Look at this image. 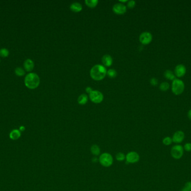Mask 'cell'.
I'll return each instance as SVG.
<instances>
[{
  "mask_svg": "<svg viewBox=\"0 0 191 191\" xmlns=\"http://www.w3.org/2000/svg\"><path fill=\"white\" fill-rule=\"evenodd\" d=\"M107 74V70L105 66L101 65H96L90 71V76L96 81L103 80Z\"/></svg>",
  "mask_w": 191,
  "mask_h": 191,
  "instance_id": "1",
  "label": "cell"
},
{
  "mask_svg": "<svg viewBox=\"0 0 191 191\" xmlns=\"http://www.w3.org/2000/svg\"><path fill=\"white\" fill-rule=\"evenodd\" d=\"M25 84L27 88L34 89L38 87L40 84V78L35 74L31 72L28 74L25 77Z\"/></svg>",
  "mask_w": 191,
  "mask_h": 191,
  "instance_id": "2",
  "label": "cell"
},
{
  "mask_svg": "<svg viewBox=\"0 0 191 191\" xmlns=\"http://www.w3.org/2000/svg\"><path fill=\"white\" fill-rule=\"evenodd\" d=\"M185 88L183 81L179 79H175L172 81V91L174 94L179 96L183 92Z\"/></svg>",
  "mask_w": 191,
  "mask_h": 191,
  "instance_id": "3",
  "label": "cell"
},
{
  "mask_svg": "<svg viewBox=\"0 0 191 191\" xmlns=\"http://www.w3.org/2000/svg\"><path fill=\"white\" fill-rule=\"evenodd\" d=\"M99 161L101 165L105 167H110L114 163V159L112 156L107 152H105L100 155Z\"/></svg>",
  "mask_w": 191,
  "mask_h": 191,
  "instance_id": "4",
  "label": "cell"
},
{
  "mask_svg": "<svg viewBox=\"0 0 191 191\" xmlns=\"http://www.w3.org/2000/svg\"><path fill=\"white\" fill-rule=\"evenodd\" d=\"M183 146L180 145H176L171 149L170 154L174 159L178 160L182 158L184 154Z\"/></svg>",
  "mask_w": 191,
  "mask_h": 191,
  "instance_id": "5",
  "label": "cell"
},
{
  "mask_svg": "<svg viewBox=\"0 0 191 191\" xmlns=\"http://www.w3.org/2000/svg\"><path fill=\"white\" fill-rule=\"evenodd\" d=\"M89 97L92 102L96 104L101 103L103 100V95L102 93L98 90H93L89 94Z\"/></svg>",
  "mask_w": 191,
  "mask_h": 191,
  "instance_id": "6",
  "label": "cell"
},
{
  "mask_svg": "<svg viewBox=\"0 0 191 191\" xmlns=\"http://www.w3.org/2000/svg\"><path fill=\"white\" fill-rule=\"evenodd\" d=\"M126 163L130 164L136 163L139 161L140 156L138 152L135 151H131L126 155L125 159Z\"/></svg>",
  "mask_w": 191,
  "mask_h": 191,
  "instance_id": "7",
  "label": "cell"
},
{
  "mask_svg": "<svg viewBox=\"0 0 191 191\" xmlns=\"http://www.w3.org/2000/svg\"><path fill=\"white\" fill-rule=\"evenodd\" d=\"M153 39L152 34L147 32H145L140 35L139 41L140 43L143 45H147L150 44Z\"/></svg>",
  "mask_w": 191,
  "mask_h": 191,
  "instance_id": "8",
  "label": "cell"
},
{
  "mask_svg": "<svg viewBox=\"0 0 191 191\" xmlns=\"http://www.w3.org/2000/svg\"><path fill=\"white\" fill-rule=\"evenodd\" d=\"M186 71H187V69L186 66L182 64H180V65H178L175 67L174 73L176 76L178 78H180V77H183L185 75V74L186 73Z\"/></svg>",
  "mask_w": 191,
  "mask_h": 191,
  "instance_id": "9",
  "label": "cell"
},
{
  "mask_svg": "<svg viewBox=\"0 0 191 191\" xmlns=\"http://www.w3.org/2000/svg\"><path fill=\"white\" fill-rule=\"evenodd\" d=\"M185 138V134L182 131H177L173 134L172 137V140L173 142L174 143H180L183 142L184 139Z\"/></svg>",
  "mask_w": 191,
  "mask_h": 191,
  "instance_id": "10",
  "label": "cell"
},
{
  "mask_svg": "<svg viewBox=\"0 0 191 191\" xmlns=\"http://www.w3.org/2000/svg\"><path fill=\"white\" fill-rule=\"evenodd\" d=\"M113 11L118 15H122L126 12V6L125 5L121 3L116 4L113 6Z\"/></svg>",
  "mask_w": 191,
  "mask_h": 191,
  "instance_id": "11",
  "label": "cell"
},
{
  "mask_svg": "<svg viewBox=\"0 0 191 191\" xmlns=\"http://www.w3.org/2000/svg\"><path fill=\"white\" fill-rule=\"evenodd\" d=\"M24 67L26 71L30 72L33 70L34 63L31 59H27L24 63Z\"/></svg>",
  "mask_w": 191,
  "mask_h": 191,
  "instance_id": "12",
  "label": "cell"
},
{
  "mask_svg": "<svg viewBox=\"0 0 191 191\" xmlns=\"http://www.w3.org/2000/svg\"><path fill=\"white\" fill-rule=\"evenodd\" d=\"M102 62L105 66H111L112 65L113 59L111 55H105L102 58Z\"/></svg>",
  "mask_w": 191,
  "mask_h": 191,
  "instance_id": "13",
  "label": "cell"
},
{
  "mask_svg": "<svg viewBox=\"0 0 191 191\" xmlns=\"http://www.w3.org/2000/svg\"><path fill=\"white\" fill-rule=\"evenodd\" d=\"M21 136V133L19 131V129H15L11 131V132L10 133V135H9L10 139L12 140H18Z\"/></svg>",
  "mask_w": 191,
  "mask_h": 191,
  "instance_id": "14",
  "label": "cell"
},
{
  "mask_svg": "<svg viewBox=\"0 0 191 191\" xmlns=\"http://www.w3.org/2000/svg\"><path fill=\"white\" fill-rule=\"evenodd\" d=\"M70 9L74 12H79L82 10V6L80 3L74 2L70 5Z\"/></svg>",
  "mask_w": 191,
  "mask_h": 191,
  "instance_id": "15",
  "label": "cell"
},
{
  "mask_svg": "<svg viewBox=\"0 0 191 191\" xmlns=\"http://www.w3.org/2000/svg\"><path fill=\"white\" fill-rule=\"evenodd\" d=\"M164 76L167 79L171 80V81H173L176 79L175 75L173 73V71H172L170 70L165 71V72L164 74Z\"/></svg>",
  "mask_w": 191,
  "mask_h": 191,
  "instance_id": "16",
  "label": "cell"
},
{
  "mask_svg": "<svg viewBox=\"0 0 191 191\" xmlns=\"http://www.w3.org/2000/svg\"><path fill=\"white\" fill-rule=\"evenodd\" d=\"M88 102V96L85 94H81L78 98V103L80 105H85Z\"/></svg>",
  "mask_w": 191,
  "mask_h": 191,
  "instance_id": "17",
  "label": "cell"
},
{
  "mask_svg": "<svg viewBox=\"0 0 191 191\" xmlns=\"http://www.w3.org/2000/svg\"><path fill=\"white\" fill-rule=\"evenodd\" d=\"M91 152H92V154L95 156H98L100 154L101 152L100 148L97 145H93L91 147Z\"/></svg>",
  "mask_w": 191,
  "mask_h": 191,
  "instance_id": "18",
  "label": "cell"
},
{
  "mask_svg": "<svg viewBox=\"0 0 191 191\" xmlns=\"http://www.w3.org/2000/svg\"><path fill=\"white\" fill-rule=\"evenodd\" d=\"M99 3L98 0H86L85 4L89 8H94Z\"/></svg>",
  "mask_w": 191,
  "mask_h": 191,
  "instance_id": "19",
  "label": "cell"
},
{
  "mask_svg": "<svg viewBox=\"0 0 191 191\" xmlns=\"http://www.w3.org/2000/svg\"><path fill=\"white\" fill-rule=\"evenodd\" d=\"M169 84L167 82H163L159 86V89L160 90H162L163 92H166L169 89Z\"/></svg>",
  "mask_w": 191,
  "mask_h": 191,
  "instance_id": "20",
  "label": "cell"
},
{
  "mask_svg": "<svg viewBox=\"0 0 191 191\" xmlns=\"http://www.w3.org/2000/svg\"><path fill=\"white\" fill-rule=\"evenodd\" d=\"M117 72L114 69H110L108 71H107V75L110 78H115L117 76Z\"/></svg>",
  "mask_w": 191,
  "mask_h": 191,
  "instance_id": "21",
  "label": "cell"
},
{
  "mask_svg": "<svg viewBox=\"0 0 191 191\" xmlns=\"http://www.w3.org/2000/svg\"><path fill=\"white\" fill-rule=\"evenodd\" d=\"M162 142H163V143L165 146H169L173 142V140L171 137L167 136V137H165V138L163 139Z\"/></svg>",
  "mask_w": 191,
  "mask_h": 191,
  "instance_id": "22",
  "label": "cell"
},
{
  "mask_svg": "<svg viewBox=\"0 0 191 191\" xmlns=\"http://www.w3.org/2000/svg\"><path fill=\"white\" fill-rule=\"evenodd\" d=\"M116 159L118 162H122L125 160L126 155L124 153L120 152L116 155Z\"/></svg>",
  "mask_w": 191,
  "mask_h": 191,
  "instance_id": "23",
  "label": "cell"
},
{
  "mask_svg": "<svg viewBox=\"0 0 191 191\" xmlns=\"http://www.w3.org/2000/svg\"><path fill=\"white\" fill-rule=\"evenodd\" d=\"M15 74L18 76H22L25 75V71L21 67H17L15 70Z\"/></svg>",
  "mask_w": 191,
  "mask_h": 191,
  "instance_id": "24",
  "label": "cell"
},
{
  "mask_svg": "<svg viewBox=\"0 0 191 191\" xmlns=\"http://www.w3.org/2000/svg\"><path fill=\"white\" fill-rule=\"evenodd\" d=\"M9 55V51L6 48H1L0 49V55L3 57H6Z\"/></svg>",
  "mask_w": 191,
  "mask_h": 191,
  "instance_id": "25",
  "label": "cell"
},
{
  "mask_svg": "<svg viewBox=\"0 0 191 191\" xmlns=\"http://www.w3.org/2000/svg\"><path fill=\"white\" fill-rule=\"evenodd\" d=\"M184 150L187 152H191V143L188 142L186 143L183 146Z\"/></svg>",
  "mask_w": 191,
  "mask_h": 191,
  "instance_id": "26",
  "label": "cell"
},
{
  "mask_svg": "<svg viewBox=\"0 0 191 191\" xmlns=\"http://www.w3.org/2000/svg\"><path fill=\"white\" fill-rule=\"evenodd\" d=\"M135 4H136V3H135V1H132V0L129 1L128 3V7L129 8H133L135 6Z\"/></svg>",
  "mask_w": 191,
  "mask_h": 191,
  "instance_id": "27",
  "label": "cell"
},
{
  "mask_svg": "<svg viewBox=\"0 0 191 191\" xmlns=\"http://www.w3.org/2000/svg\"><path fill=\"white\" fill-rule=\"evenodd\" d=\"M151 85L153 86H156L158 84V80L156 78H152L150 81Z\"/></svg>",
  "mask_w": 191,
  "mask_h": 191,
  "instance_id": "28",
  "label": "cell"
},
{
  "mask_svg": "<svg viewBox=\"0 0 191 191\" xmlns=\"http://www.w3.org/2000/svg\"><path fill=\"white\" fill-rule=\"evenodd\" d=\"M184 188L191 191V182H187L184 185Z\"/></svg>",
  "mask_w": 191,
  "mask_h": 191,
  "instance_id": "29",
  "label": "cell"
},
{
  "mask_svg": "<svg viewBox=\"0 0 191 191\" xmlns=\"http://www.w3.org/2000/svg\"><path fill=\"white\" fill-rule=\"evenodd\" d=\"M93 90H92V89L91 88H90V87H87V88H86V92H87V93H88L89 94L92 92Z\"/></svg>",
  "mask_w": 191,
  "mask_h": 191,
  "instance_id": "30",
  "label": "cell"
},
{
  "mask_svg": "<svg viewBox=\"0 0 191 191\" xmlns=\"http://www.w3.org/2000/svg\"><path fill=\"white\" fill-rule=\"evenodd\" d=\"M25 130V127H24V126H20V129H19V131L21 132H23V131H24Z\"/></svg>",
  "mask_w": 191,
  "mask_h": 191,
  "instance_id": "31",
  "label": "cell"
},
{
  "mask_svg": "<svg viewBox=\"0 0 191 191\" xmlns=\"http://www.w3.org/2000/svg\"><path fill=\"white\" fill-rule=\"evenodd\" d=\"M187 116L188 118H189V119H190V120H191V109H190V110L188 111V112Z\"/></svg>",
  "mask_w": 191,
  "mask_h": 191,
  "instance_id": "32",
  "label": "cell"
},
{
  "mask_svg": "<svg viewBox=\"0 0 191 191\" xmlns=\"http://www.w3.org/2000/svg\"><path fill=\"white\" fill-rule=\"evenodd\" d=\"M182 191H189V190H188V189H186V188H183V189L182 190Z\"/></svg>",
  "mask_w": 191,
  "mask_h": 191,
  "instance_id": "33",
  "label": "cell"
},
{
  "mask_svg": "<svg viewBox=\"0 0 191 191\" xmlns=\"http://www.w3.org/2000/svg\"><path fill=\"white\" fill-rule=\"evenodd\" d=\"M120 2H127V1L126 0V1H120Z\"/></svg>",
  "mask_w": 191,
  "mask_h": 191,
  "instance_id": "34",
  "label": "cell"
}]
</instances>
